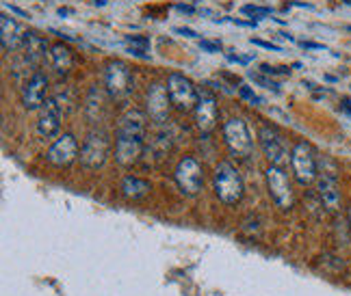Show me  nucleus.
<instances>
[{
    "instance_id": "obj_26",
    "label": "nucleus",
    "mask_w": 351,
    "mask_h": 296,
    "mask_svg": "<svg viewBox=\"0 0 351 296\" xmlns=\"http://www.w3.org/2000/svg\"><path fill=\"white\" fill-rule=\"evenodd\" d=\"M239 96H241L243 100H247L250 104H254V106H261V102H263L250 87H241V89H239Z\"/></svg>"
},
{
    "instance_id": "obj_29",
    "label": "nucleus",
    "mask_w": 351,
    "mask_h": 296,
    "mask_svg": "<svg viewBox=\"0 0 351 296\" xmlns=\"http://www.w3.org/2000/svg\"><path fill=\"white\" fill-rule=\"evenodd\" d=\"M250 42L254 46H258V48H265V50H271V52H280V46L278 44H271V42H263V39H250Z\"/></svg>"
},
{
    "instance_id": "obj_6",
    "label": "nucleus",
    "mask_w": 351,
    "mask_h": 296,
    "mask_svg": "<svg viewBox=\"0 0 351 296\" xmlns=\"http://www.w3.org/2000/svg\"><path fill=\"white\" fill-rule=\"evenodd\" d=\"M104 80H106V91L115 100L126 98L132 89V74L128 70V65L121 61H111L106 65Z\"/></svg>"
},
{
    "instance_id": "obj_10",
    "label": "nucleus",
    "mask_w": 351,
    "mask_h": 296,
    "mask_svg": "<svg viewBox=\"0 0 351 296\" xmlns=\"http://www.w3.org/2000/svg\"><path fill=\"white\" fill-rule=\"evenodd\" d=\"M46 93H48V78H46L42 72H35V74L24 83L22 93H20L24 109H29V111L42 109L44 102H46Z\"/></svg>"
},
{
    "instance_id": "obj_34",
    "label": "nucleus",
    "mask_w": 351,
    "mask_h": 296,
    "mask_svg": "<svg viewBox=\"0 0 351 296\" xmlns=\"http://www.w3.org/2000/svg\"><path fill=\"white\" fill-rule=\"evenodd\" d=\"M9 9H11V13H18L20 18H29V13L22 11V9H18V7H9Z\"/></svg>"
},
{
    "instance_id": "obj_30",
    "label": "nucleus",
    "mask_w": 351,
    "mask_h": 296,
    "mask_svg": "<svg viewBox=\"0 0 351 296\" xmlns=\"http://www.w3.org/2000/svg\"><path fill=\"white\" fill-rule=\"evenodd\" d=\"M300 46L304 50H321V52H326V46H323V44H315V42H302Z\"/></svg>"
},
{
    "instance_id": "obj_37",
    "label": "nucleus",
    "mask_w": 351,
    "mask_h": 296,
    "mask_svg": "<svg viewBox=\"0 0 351 296\" xmlns=\"http://www.w3.org/2000/svg\"><path fill=\"white\" fill-rule=\"evenodd\" d=\"M91 3H96V5H100V7H104V5H106V0H91Z\"/></svg>"
},
{
    "instance_id": "obj_17",
    "label": "nucleus",
    "mask_w": 351,
    "mask_h": 296,
    "mask_svg": "<svg viewBox=\"0 0 351 296\" xmlns=\"http://www.w3.org/2000/svg\"><path fill=\"white\" fill-rule=\"evenodd\" d=\"M317 191H319L323 206H326L330 212H336L341 208V191H339V184H336L334 176L323 173V176L319 178V182H317Z\"/></svg>"
},
{
    "instance_id": "obj_25",
    "label": "nucleus",
    "mask_w": 351,
    "mask_h": 296,
    "mask_svg": "<svg viewBox=\"0 0 351 296\" xmlns=\"http://www.w3.org/2000/svg\"><path fill=\"white\" fill-rule=\"evenodd\" d=\"M250 78H254L256 83L263 85L265 89H271L274 93H280V85H278V83H274L271 78H265L263 74H254V72H250Z\"/></svg>"
},
{
    "instance_id": "obj_35",
    "label": "nucleus",
    "mask_w": 351,
    "mask_h": 296,
    "mask_svg": "<svg viewBox=\"0 0 351 296\" xmlns=\"http://www.w3.org/2000/svg\"><path fill=\"white\" fill-rule=\"evenodd\" d=\"M343 111L351 115V102H349V100H345V102H343Z\"/></svg>"
},
{
    "instance_id": "obj_13",
    "label": "nucleus",
    "mask_w": 351,
    "mask_h": 296,
    "mask_svg": "<svg viewBox=\"0 0 351 296\" xmlns=\"http://www.w3.org/2000/svg\"><path fill=\"white\" fill-rule=\"evenodd\" d=\"M61 104L55 100V98H50L44 102L42 106V115H39V121H37V132L42 134L44 139H50V137H55V134L59 132L61 128Z\"/></svg>"
},
{
    "instance_id": "obj_3",
    "label": "nucleus",
    "mask_w": 351,
    "mask_h": 296,
    "mask_svg": "<svg viewBox=\"0 0 351 296\" xmlns=\"http://www.w3.org/2000/svg\"><path fill=\"white\" fill-rule=\"evenodd\" d=\"M111 141L106 137V132L93 130L89 132V137L85 139L83 147H80V163L87 169H98L104 165L106 156H109Z\"/></svg>"
},
{
    "instance_id": "obj_11",
    "label": "nucleus",
    "mask_w": 351,
    "mask_h": 296,
    "mask_svg": "<svg viewBox=\"0 0 351 296\" xmlns=\"http://www.w3.org/2000/svg\"><path fill=\"white\" fill-rule=\"evenodd\" d=\"M147 115H150L152 121L156 124H165L167 117H169V106H171V98H169V91L167 85H152L147 89Z\"/></svg>"
},
{
    "instance_id": "obj_16",
    "label": "nucleus",
    "mask_w": 351,
    "mask_h": 296,
    "mask_svg": "<svg viewBox=\"0 0 351 296\" xmlns=\"http://www.w3.org/2000/svg\"><path fill=\"white\" fill-rule=\"evenodd\" d=\"M117 137H132L143 139L145 137V117L139 111H126L117 121Z\"/></svg>"
},
{
    "instance_id": "obj_33",
    "label": "nucleus",
    "mask_w": 351,
    "mask_h": 296,
    "mask_svg": "<svg viewBox=\"0 0 351 296\" xmlns=\"http://www.w3.org/2000/svg\"><path fill=\"white\" fill-rule=\"evenodd\" d=\"M176 9H178L180 13H193L195 11V7H191V5H176Z\"/></svg>"
},
{
    "instance_id": "obj_9",
    "label": "nucleus",
    "mask_w": 351,
    "mask_h": 296,
    "mask_svg": "<svg viewBox=\"0 0 351 296\" xmlns=\"http://www.w3.org/2000/svg\"><path fill=\"white\" fill-rule=\"evenodd\" d=\"M258 139H261L263 152L269 158V163L276 165V167H282V165L289 163V150H287V145H285V141H282V137H280V134L274 128H269V126L261 128Z\"/></svg>"
},
{
    "instance_id": "obj_28",
    "label": "nucleus",
    "mask_w": 351,
    "mask_h": 296,
    "mask_svg": "<svg viewBox=\"0 0 351 296\" xmlns=\"http://www.w3.org/2000/svg\"><path fill=\"white\" fill-rule=\"evenodd\" d=\"M199 50H204V52H210V55H215V52H219L221 46L217 42H208V39H202L199 42Z\"/></svg>"
},
{
    "instance_id": "obj_15",
    "label": "nucleus",
    "mask_w": 351,
    "mask_h": 296,
    "mask_svg": "<svg viewBox=\"0 0 351 296\" xmlns=\"http://www.w3.org/2000/svg\"><path fill=\"white\" fill-rule=\"evenodd\" d=\"M195 124L202 132H210L217 124V104L210 93H199V102L195 106Z\"/></svg>"
},
{
    "instance_id": "obj_23",
    "label": "nucleus",
    "mask_w": 351,
    "mask_h": 296,
    "mask_svg": "<svg viewBox=\"0 0 351 296\" xmlns=\"http://www.w3.org/2000/svg\"><path fill=\"white\" fill-rule=\"evenodd\" d=\"M245 16H250V18H267V16H271V9L269 7H256V5H245L241 9Z\"/></svg>"
},
{
    "instance_id": "obj_31",
    "label": "nucleus",
    "mask_w": 351,
    "mask_h": 296,
    "mask_svg": "<svg viewBox=\"0 0 351 296\" xmlns=\"http://www.w3.org/2000/svg\"><path fill=\"white\" fill-rule=\"evenodd\" d=\"M173 33L184 35V37H197V33H195V31H191V29H184V26H178V29H173Z\"/></svg>"
},
{
    "instance_id": "obj_22",
    "label": "nucleus",
    "mask_w": 351,
    "mask_h": 296,
    "mask_svg": "<svg viewBox=\"0 0 351 296\" xmlns=\"http://www.w3.org/2000/svg\"><path fill=\"white\" fill-rule=\"evenodd\" d=\"M50 59H52V65H55V70L59 74H67L72 70V65H74V59H72V52L67 50L65 46H55L50 52Z\"/></svg>"
},
{
    "instance_id": "obj_7",
    "label": "nucleus",
    "mask_w": 351,
    "mask_h": 296,
    "mask_svg": "<svg viewBox=\"0 0 351 296\" xmlns=\"http://www.w3.org/2000/svg\"><path fill=\"white\" fill-rule=\"evenodd\" d=\"M267 186H269V193H271V199L278 204V208H282V210L293 208V191H291L289 178H287V173L282 171V167L271 165L267 169Z\"/></svg>"
},
{
    "instance_id": "obj_19",
    "label": "nucleus",
    "mask_w": 351,
    "mask_h": 296,
    "mask_svg": "<svg viewBox=\"0 0 351 296\" xmlns=\"http://www.w3.org/2000/svg\"><path fill=\"white\" fill-rule=\"evenodd\" d=\"M20 48L24 50V59L29 63H33V65L46 57V42L35 33H26Z\"/></svg>"
},
{
    "instance_id": "obj_24",
    "label": "nucleus",
    "mask_w": 351,
    "mask_h": 296,
    "mask_svg": "<svg viewBox=\"0 0 351 296\" xmlns=\"http://www.w3.org/2000/svg\"><path fill=\"white\" fill-rule=\"evenodd\" d=\"M126 42H128V46L130 48H139V50H150V39L147 37H139V35H128L126 37Z\"/></svg>"
},
{
    "instance_id": "obj_39",
    "label": "nucleus",
    "mask_w": 351,
    "mask_h": 296,
    "mask_svg": "<svg viewBox=\"0 0 351 296\" xmlns=\"http://www.w3.org/2000/svg\"><path fill=\"white\" fill-rule=\"evenodd\" d=\"M343 3H345V5H349V7H351V0H343Z\"/></svg>"
},
{
    "instance_id": "obj_2",
    "label": "nucleus",
    "mask_w": 351,
    "mask_h": 296,
    "mask_svg": "<svg viewBox=\"0 0 351 296\" xmlns=\"http://www.w3.org/2000/svg\"><path fill=\"white\" fill-rule=\"evenodd\" d=\"M167 91H169V98L171 104L176 106L178 111H193L197 102H199V93L193 87V83L189 78H184L182 74H171L167 78Z\"/></svg>"
},
{
    "instance_id": "obj_21",
    "label": "nucleus",
    "mask_w": 351,
    "mask_h": 296,
    "mask_svg": "<svg viewBox=\"0 0 351 296\" xmlns=\"http://www.w3.org/2000/svg\"><path fill=\"white\" fill-rule=\"evenodd\" d=\"M102 109H104V93L98 87L89 89L87 96V104H85V113L91 121H98L102 117Z\"/></svg>"
},
{
    "instance_id": "obj_4",
    "label": "nucleus",
    "mask_w": 351,
    "mask_h": 296,
    "mask_svg": "<svg viewBox=\"0 0 351 296\" xmlns=\"http://www.w3.org/2000/svg\"><path fill=\"white\" fill-rule=\"evenodd\" d=\"M291 167L300 184H310L317 180V158L308 143H297L291 152Z\"/></svg>"
},
{
    "instance_id": "obj_12",
    "label": "nucleus",
    "mask_w": 351,
    "mask_h": 296,
    "mask_svg": "<svg viewBox=\"0 0 351 296\" xmlns=\"http://www.w3.org/2000/svg\"><path fill=\"white\" fill-rule=\"evenodd\" d=\"M78 154H80V150H78L76 139L72 137V134H63L59 141H55L50 145L46 158H48V163L55 165V167H67L78 158Z\"/></svg>"
},
{
    "instance_id": "obj_8",
    "label": "nucleus",
    "mask_w": 351,
    "mask_h": 296,
    "mask_svg": "<svg viewBox=\"0 0 351 296\" xmlns=\"http://www.w3.org/2000/svg\"><path fill=\"white\" fill-rule=\"evenodd\" d=\"M176 182L184 195H197L202 191V165L191 156L182 158L176 167Z\"/></svg>"
},
{
    "instance_id": "obj_18",
    "label": "nucleus",
    "mask_w": 351,
    "mask_h": 296,
    "mask_svg": "<svg viewBox=\"0 0 351 296\" xmlns=\"http://www.w3.org/2000/svg\"><path fill=\"white\" fill-rule=\"evenodd\" d=\"M0 29H3V35H0V42H3V50L5 52H11V50H16L22 46V39L24 35H20V24L9 18L7 13H3L0 16Z\"/></svg>"
},
{
    "instance_id": "obj_14",
    "label": "nucleus",
    "mask_w": 351,
    "mask_h": 296,
    "mask_svg": "<svg viewBox=\"0 0 351 296\" xmlns=\"http://www.w3.org/2000/svg\"><path fill=\"white\" fill-rule=\"evenodd\" d=\"M143 152V139L117 137L115 139V160L121 167H130L139 160Z\"/></svg>"
},
{
    "instance_id": "obj_27",
    "label": "nucleus",
    "mask_w": 351,
    "mask_h": 296,
    "mask_svg": "<svg viewBox=\"0 0 351 296\" xmlns=\"http://www.w3.org/2000/svg\"><path fill=\"white\" fill-rule=\"evenodd\" d=\"M261 72L267 74V76H280V74H289V67H271V65L263 63L261 65Z\"/></svg>"
},
{
    "instance_id": "obj_40",
    "label": "nucleus",
    "mask_w": 351,
    "mask_h": 296,
    "mask_svg": "<svg viewBox=\"0 0 351 296\" xmlns=\"http://www.w3.org/2000/svg\"><path fill=\"white\" fill-rule=\"evenodd\" d=\"M347 29H349V31H351V26H347Z\"/></svg>"
},
{
    "instance_id": "obj_5",
    "label": "nucleus",
    "mask_w": 351,
    "mask_h": 296,
    "mask_svg": "<svg viewBox=\"0 0 351 296\" xmlns=\"http://www.w3.org/2000/svg\"><path fill=\"white\" fill-rule=\"evenodd\" d=\"M223 139H226L228 150H230L234 156L247 158L252 154V137H250V130H247L245 121H243V119L234 117L230 121H226Z\"/></svg>"
},
{
    "instance_id": "obj_20",
    "label": "nucleus",
    "mask_w": 351,
    "mask_h": 296,
    "mask_svg": "<svg viewBox=\"0 0 351 296\" xmlns=\"http://www.w3.org/2000/svg\"><path fill=\"white\" fill-rule=\"evenodd\" d=\"M121 193H124L126 199H132V201L143 199L147 193H150V182L128 176V178H124V182H121Z\"/></svg>"
},
{
    "instance_id": "obj_1",
    "label": "nucleus",
    "mask_w": 351,
    "mask_h": 296,
    "mask_svg": "<svg viewBox=\"0 0 351 296\" xmlns=\"http://www.w3.org/2000/svg\"><path fill=\"white\" fill-rule=\"evenodd\" d=\"M243 178L230 163H219L215 169V193L226 206H232L243 197Z\"/></svg>"
},
{
    "instance_id": "obj_32",
    "label": "nucleus",
    "mask_w": 351,
    "mask_h": 296,
    "mask_svg": "<svg viewBox=\"0 0 351 296\" xmlns=\"http://www.w3.org/2000/svg\"><path fill=\"white\" fill-rule=\"evenodd\" d=\"M228 61L241 63V65H247V63H250V59H247V57H239V55H228Z\"/></svg>"
},
{
    "instance_id": "obj_38",
    "label": "nucleus",
    "mask_w": 351,
    "mask_h": 296,
    "mask_svg": "<svg viewBox=\"0 0 351 296\" xmlns=\"http://www.w3.org/2000/svg\"><path fill=\"white\" fill-rule=\"evenodd\" d=\"M347 217H349V227H351V208H349V212H347Z\"/></svg>"
},
{
    "instance_id": "obj_36",
    "label": "nucleus",
    "mask_w": 351,
    "mask_h": 296,
    "mask_svg": "<svg viewBox=\"0 0 351 296\" xmlns=\"http://www.w3.org/2000/svg\"><path fill=\"white\" fill-rule=\"evenodd\" d=\"M67 13H72V11H70V9H65V7L59 9V16H67Z\"/></svg>"
}]
</instances>
